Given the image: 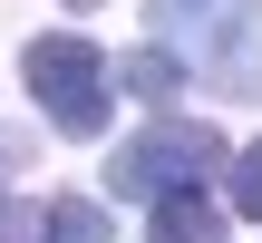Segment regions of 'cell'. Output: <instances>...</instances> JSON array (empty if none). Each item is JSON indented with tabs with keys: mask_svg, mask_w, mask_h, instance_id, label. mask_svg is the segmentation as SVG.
Listing matches in <instances>:
<instances>
[{
	"mask_svg": "<svg viewBox=\"0 0 262 243\" xmlns=\"http://www.w3.org/2000/svg\"><path fill=\"white\" fill-rule=\"evenodd\" d=\"M214 166H224V136H214L204 117H156L146 136H126V146L107 156V185L136 195V205H165V195H194Z\"/></svg>",
	"mask_w": 262,
	"mask_h": 243,
	"instance_id": "cell-1",
	"label": "cell"
},
{
	"mask_svg": "<svg viewBox=\"0 0 262 243\" xmlns=\"http://www.w3.org/2000/svg\"><path fill=\"white\" fill-rule=\"evenodd\" d=\"M146 19L165 39H185L214 88H262V39H253L262 0H146Z\"/></svg>",
	"mask_w": 262,
	"mask_h": 243,
	"instance_id": "cell-2",
	"label": "cell"
},
{
	"mask_svg": "<svg viewBox=\"0 0 262 243\" xmlns=\"http://www.w3.org/2000/svg\"><path fill=\"white\" fill-rule=\"evenodd\" d=\"M19 78H29V97L49 107L58 136H97V127H107V58H97L88 39H68V29L29 39V49H19Z\"/></svg>",
	"mask_w": 262,
	"mask_h": 243,
	"instance_id": "cell-3",
	"label": "cell"
},
{
	"mask_svg": "<svg viewBox=\"0 0 262 243\" xmlns=\"http://www.w3.org/2000/svg\"><path fill=\"white\" fill-rule=\"evenodd\" d=\"M156 243H224V214L204 195H165L156 205Z\"/></svg>",
	"mask_w": 262,
	"mask_h": 243,
	"instance_id": "cell-4",
	"label": "cell"
},
{
	"mask_svg": "<svg viewBox=\"0 0 262 243\" xmlns=\"http://www.w3.org/2000/svg\"><path fill=\"white\" fill-rule=\"evenodd\" d=\"M117 78H126V88H136V97H156V107H165V97H175V78H185V58H175V49H156V39H146V49H136V58H126V68H117Z\"/></svg>",
	"mask_w": 262,
	"mask_h": 243,
	"instance_id": "cell-5",
	"label": "cell"
},
{
	"mask_svg": "<svg viewBox=\"0 0 262 243\" xmlns=\"http://www.w3.org/2000/svg\"><path fill=\"white\" fill-rule=\"evenodd\" d=\"M0 243H58V214L49 205H0Z\"/></svg>",
	"mask_w": 262,
	"mask_h": 243,
	"instance_id": "cell-6",
	"label": "cell"
},
{
	"mask_svg": "<svg viewBox=\"0 0 262 243\" xmlns=\"http://www.w3.org/2000/svg\"><path fill=\"white\" fill-rule=\"evenodd\" d=\"M49 214H58V243H107V214H97V205H78V195H58Z\"/></svg>",
	"mask_w": 262,
	"mask_h": 243,
	"instance_id": "cell-7",
	"label": "cell"
},
{
	"mask_svg": "<svg viewBox=\"0 0 262 243\" xmlns=\"http://www.w3.org/2000/svg\"><path fill=\"white\" fill-rule=\"evenodd\" d=\"M224 195H233V214H262V136L233 156V185H224Z\"/></svg>",
	"mask_w": 262,
	"mask_h": 243,
	"instance_id": "cell-8",
	"label": "cell"
},
{
	"mask_svg": "<svg viewBox=\"0 0 262 243\" xmlns=\"http://www.w3.org/2000/svg\"><path fill=\"white\" fill-rule=\"evenodd\" d=\"M68 10H97V0H68Z\"/></svg>",
	"mask_w": 262,
	"mask_h": 243,
	"instance_id": "cell-9",
	"label": "cell"
}]
</instances>
